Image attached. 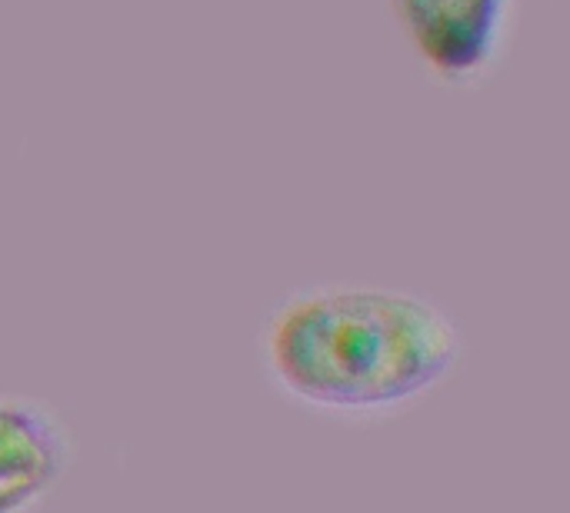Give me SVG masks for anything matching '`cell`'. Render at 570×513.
Wrapping results in <instances>:
<instances>
[{
	"instance_id": "6da1fadb",
	"label": "cell",
	"mask_w": 570,
	"mask_h": 513,
	"mask_svg": "<svg viewBox=\"0 0 570 513\" xmlns=\"http://www.w3.org/2000/svg\"><path fill=\"white\" fill-rule=\"evenodd\" d=\"M254 347L264 387L287 407L337 424H381L458 371L464 334L424 294L317 280L267 307Z\"/></svg>"
},
{
	"instance_id": "7a4b0ae2",
	"label": "cell",
	"mask_w": 570,
	"mask_h": 513,
	"mask_svg": "<svg viewBox=\"0 0 570 513\" xmlns=\"http://www.w3.org/2000/svg\"><path fill=\"white\" fill-rule=\"evenodd\" d=\"M421 70L448 90L488 83L514 33L518 0H387Z\"/></svg>"
},
{
	"instance_id": "3957f363",
	"label": "cell",
	"mask_w": 570,
	"mask_h": 513,
	"mask_svg": "<svg viewBox=\"0 0 570 513\" xmlns=\"http://www.w3.org/2000/svg\"><path fill=\"white\" fill-rule=\"evenodd\" d=\"M77 457V437L53 404L0 391V513L43 511Z\"/></svg>"
}]
</instances>
